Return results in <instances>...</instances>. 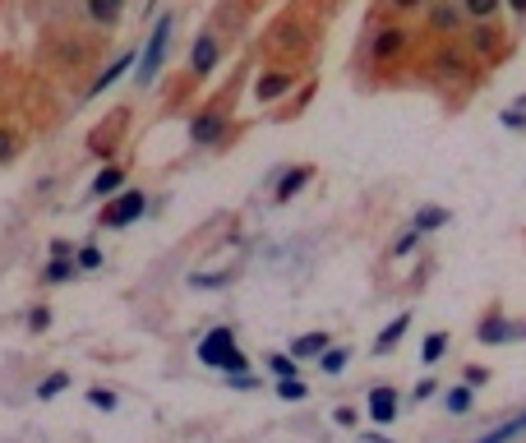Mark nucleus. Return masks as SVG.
<instances>
[{"instance_id": "obj_1", "label": "nucleus", "mask_w": 526, "mask_h": 443, "mask_svg": "<svg viewBox=\"0 0 526 443\" xmlns=\"http://www.w3.org/2000/svg\"><path fill=\"white\" fill-rule=\"evenodd\" d=\"M411 42H416V32L401 23V19H374L370 23V60L379 65V69H388V65H397L401 56L411 51Z\"/></svg>"}, {"instance_id": "obj_2", "label": "nucleus", "mask_w": 526, "mask_h": 443, "mask_svg": "<svg viewBox=\"0 0 526 443\" xmlns=\"http://www.w3.org/2000/svg\"><path fill=\"white\" fill-rule=\"evenodd\" d=\"M167 47H171V14H157V23H152V37L143 42V51H139V65H134V84H139V88H148L152 78L161 74V60H167Z\"/></svg>"}, {"instance_id": "obj_3", "label": "nucleus", "mask_w": 526, "mask_h": 443, "mask_svg": "<svg viewBox=\"0 0 526 443\" xmlns=\"http://www.w3.org/2000/svg\"><path fill=\"white\" fill-rule=\"evenodd\" d=\"M429 74L438 78H471L475 74V56L462 37H438V47L429 56Z\"/></svg>"}, {"instance_id": "obj_4", "label": "nucleus", "mask_w": 526, "mask_h": 443, "mask_svg": "<svg viewBox=\"0 0 526 443\" xmlns=\"http://www.w3.org/2000/svg\"><path fill=\"white\" fill-rule=\"evenodd\" d=\"M143 213H148V198H143V189H120L115 198H106V208H102L97 226H106V231H120V226L139 222Z\"/></svg>"}, {"instance_id": "obj_5", "label": "nucleus", "mask_w": 526, "mask_h": 443, "mask_svg": "<svg viewBox=\"0 0 526 443\" xmlns=\"http://www.w3.org/2000/svg\"><path fill=\"white\" fill-rule=\"evenodd\" d=\"M189 143L194 148H217L222 139H226V111H222V102H213V106H204L194 120H189Z\"/></svg>"}, {"instance_id": "obj_6", "label": "nucleus", "mask_w": 526, "mask_h": 443, "mask_svg": "<svg viewBox=\"0 0 526 443\" xmlns=\"http://www.w3.org/2000/svg\"><path fill=\"white\" fill-rule=\"evenodd\" d=\"M425 23H429V32L434 37H457V32H466V10H462V0H429L425 5Z\"/></svg>"}, {"instance_id": "obj_7", "label": "nucleus", "mask_w": 526, "mask_h": 443, "mask_svg": "<svg viewBox=\"0 0 526 443\" xmlns=\"http://www.w3.org/2000/svg\"><path fill=\"white\" fill-rule=\"evenodd\" d=\"M462 42L471 47V56H475V60H499V56L508 51L503 32H499L494 23H466V37H462Z\"/></svg>"}, {"instance_id": "obj_8", "label": "nucleus", "mask_w": 526, "mask_h": 443, "mask_svg": "<svg viewBox=\"0 0 526 443\" xmlns=\"http://www.w3.org/2000/svg\"><path fill=\"white\" fill-rule=\"evenodd\" d=\"M217 60H222V42H217V32L208 28V32H198L194 37V47H189V78H208L213 69H217Z\"/></svg>"}, {"instance_id": "obj_9", "label": "nucleus", "mask_w": 526, "mask_h": 443, "mask_svg": "<svg viewBox=\"0 0 526 443\" xmlns=\"http://www.w3.org/2000/svg\"><path fill=\"white\" fill-rule=\"evenodd\" d=\"M291 88H296V74L281 69V65L259 69V78H254V97H259V102H277V97H287Z\"/></svg>"}, {"instance_id": "obj_10", "label": "nucleus", "mask_w": 526, "mask_h": 443, "mask_svg": "<svg viewBox=\"0 0 526 443\" xmlns=\"http://www.w3.org/2000/svg\"><path fill=\"white\" fill-rule=\"evenodd\" d=\"M134 65H139V51H125V56H115V60H111V65H106V69H102V74L93 78V84H88V97H102V93H106V88L115 84V78H125V74H130Z\"/></svg>"}, {"instance_id": "obj_11", "label": "nucleus", "mask_w": 526, "mask_h": 443, "mask_svg": "<svg viewBox=\"0 0 526 443\" xmlns=\"http://www.w3.org/2000/svg\"><path fill=\"white\" fill-rule=\"evenodd\" d=\"M309 180H314V167H291V171H281V180H277V189H272V204H291V198H296Z\"/></svg>"}, {"instance_id": "obj_12", "label": "nucleus", "mask_w": 526, "mask_h": 443, "mask_svg": "<svg viewBox=\"0 0 526 443\" xmlns=\"http://www.w3.org/2000/svg\"><path fill=\"white\" fill-rule=\"evenodd\" d=\"M120 189H125V167H120V162H111V167H102V171L93 176V185H88V198H115Z\"/></svg>"}, {"instance_id": "obj_13", "label": "nucleus", "mask_w": 526, "mask_h": 443, "mask_svg": "<svg viewBox=\"0 0 526 443\" xmlns=\"http://www.w3.org/2000/svg\"><path fill=\"white\" fill-rule=\"evenodd\" d=\"M235 346V333L231 328H213L208 337H204V346H198V360H204V365H222V355Z\"/></svg>"}, {"instance_id": "obj_14", "label": "nucleus", "mask_w": 526, "mask_h": 443, "mask_svg": "<svg viewBox=\"0 0 526 443\" xmlns=\"http://www.w3.org/2000/svg\"><path fill=\"white\" fill-rule=\"evenodd\" d=\"M84 10L97 28H115L120 14H125V0H84Z\"/></svg>"}, {"instance_id": "obj_15", "label": "nucleus", "mask_w": 526, "mask_h": 443, "mask_svg": "<svg viewBox=\"0 0 526 443\" xmlns=\"http://www.w3.org/2000/svg\"><path fill=\"white\" fill-rule=\"evenodd\" d=\"M397 401H401L397 388H388V383L370 388V416H374V420H392V416H397Z\"/></svg>"}, {"instance_id": "obj_16", "label": "nucleus", "mask_w": 526, "mask_h": 443, "mask_svg": "<svg viewBox=\"0 0 526 443\" xmlns=\"http://www.w3.org/2000/svg\"><path fill=\"white\" fill-rule=\"evenodd\" d=\"M407 328H411V309H401V314L392 318V324L379 333V342H374V355H388V351H392L401 337H407Z\"/></svg>"}, {"instance_id": "obj_17", "label": "nucleus", "mask_w": 526, "mask_h": 443, "mask_svg": "<svg viewBox=\"0 0 526 443\" xmlns=\"http://www.w3.org/2000/svg\"><path fill=\"white\" fill-rule=\"evenodd\" d=\"M462 10L471 23H494L499 10H503V0H462Z\"/></svg>"}, {"instance_id": "obj_18", "label": "nucleus", "mask_w": 526, "mask_h": 443, "mask_svg": "<svg viewBox=\"0 0 526 443\" xmlns=\"http://www.w3.org/2000/svg\"><path fill=\"white\" fill-rule=\"evenodd\" d=\"M443 222H448V208H438V204H425V208H416L411 213V226L425 235V231H438Z\"/></svg>"}, {"instance_id": "obj_19", "label": "nucleus", "mask_w": 526, "mask_h": 443, "mask_svg": "<svg viewBox=\"0 0 526 443\" xmlns=\"http://www.w3.org/2000/svg\"><path fill=\"white\" fill-rule=\"evenodd\" d=\"M443 407H448L453 416H466V411L475 407V388H466V383L448 388V392H443Z\"/></svg>"}, {"instance_id": "obj_20", "label": "nucleus", "mask_w": 526, "mask_h": 443, "mask_svg": "<svg viewBox=\"0 0 526 443\" xmlns=\"http://www.w3.org/2000/svg\"><path fill=\"white\" fill-rule=\"evenodd\" d=\"M517 434H526V411L521 416H512V420H503L499 429H490V434H480L475 443H508V438H517Z\"/></svg>"}, {"instance_id": "obj_21", "label": "nucleus", "mask_w": 526, "mask_h": 443, "mask_svg": "<svg viewBox=\"0 0 526 443\" xmlns=\"http://www.w3.org/2000/svg\"><path fill=\"white\" fill-rule=\"evenodd\" d=\"M328 351V333H309V337H296L291 342V355L296 360H309V355H323Z\"/></svg>"}, {"instance_id": "obj_22", "label": "nucleus", "mask_w": 526, "mask_h": 443, "mask_svg": "<svg viewBox=\"0 0 526 443\" xmlns=\"http://www.w3.org/2000/svg\"><path fill=\"white\" fill-rule=\"evenodd\" d=\"M69 277H78V263H74V259H51V263L42 268V281H47V287H60V281H69Z\"/></svg>"}, {"instance_id": "obj_23", "label": "nucleus", "mask_w": 526, "mask_h": 443, "mask_svg": "<svg viewBox=\"0 0 526 443\" xmlns=\"http://www.w3.org/2000/svg\"><path fill=\"white\" fill-rule=\"evenodd\" d=\"M429 0H379V10H383V19H407V14H416V10H425Z\"/></svg>"}, {"instance_id": "obj_24", "label": "nucleus", "mask_w": 526, "mask_h": 443, "mask_svg": "<svg viewBox=\"0 0 526 443\" xmlns=\"http://www.w3.org/2000/svg\"><path fill=\"white\" fill-rule=\"evenodd\" d=\"M443 351H448V333H429L425 346H420V360H425V365H438Z\"/></svg>"}, {"instance_id": "obj_25", "label": "nucleus", "mask_w": 526, "mask_h": 443, "mask_svg": "<svg viewBox=\"0 0 526 443\" xmlns=\"http://www.w3.org/2000/svg\"><path fill=\"white\" fill-rule=\"evenodd\" d=\"M346 360H351V351H346V346H337V351L328 346V351L318 355V370H323V374H342V370H346Z\"/></svg>"}, {"instance_id": "obj_26", "label": "nucleus", "mask_w": 526, "mask_h": 443, "mask_svg": "<svg viewBox=\"0 0 526 443\" xmlns=\"http://www.w3.org/2000/svg\"><path fill=\"white\" fill-rule=\"evenodd\" d=\"M74 263H78V272H97V268L106 263V254H102L97 245H78V250H74Z\"/></svg>"}, {"instance_id": "obj_27", "label": "nucleus", "mask_w": 526, "mask_h": 443, "mask_svg": "<svg viewBox=\"0 0 526 443\" xmlns=\"http://www.w3.org/2000/svg\"><path fill=\"white\" fill-rule=\"evenodd\" d=\"M69 388V374L65 370H56V374H47L42 383H37V397H42V401H51V397H60Z\"/></svg>"}, {"instance_id": "obj_28", "label": "nucleus", "mask_w": 526, "mask_h": 443, "mask_svg": "<svg viewBox=\"0 0 526 443\" xmlns=\"http://www.w3.org/2000/svg\"><path fill=\"white\" fill-rule=\"evenodd\" d=\"M268 370L277 374V379H296L300 374V360L287 351V355H268Z\"/></svg>"}, {"instance_id": "obj_29", "label": "nucleus", "mask_w": 526, "mask_h": 443, "mask_svg": "<svg viewBox=\"0 0 526 443\" xmlns=\"http://www.w3.org/2000/svg\"><path fill=\"white\" fill-rule=\"evenodd\" d=\"M416 245H420V231H416V226H407V231H401V235L392 240V259H401V254H411Z\"/></svg>"}, {"instance_id": "obj_30", "label": "nucleus", "mask_w": 526, "mask_h": 443, "mask_svg": "<svg viewBox=\"0 0 526 443\" xmlns=\"http://www.w3.org/2000/svg\"><path fill=\"white\" fill-rule=\"evenodd\" d=\"M499 120H503V130H526V97H521V102H512Z\"/></svg>"}, {"instance_id": "obj_31", "label": "nucleus", "mask_w": 526, "mask_h": 443, "mask_svg": "<svg viewBox=\"0 0 526 443\" xmlns=\"http://www.w3.org/2000/svg\"><path fill=\"white\" fill-rule=\"evenodd\" d=\"M305 392H309V388H305L300 379H281V383H277V397H281V401H300Z\"/></svg>"}, {"instance_id": "obj_32", "label": "nucleus", "mask_w": 526, "mask_h": 443, "mask_svg": "<svg viewBox=\"0 0 526 443\" xmlns=\"http://www.w3.org/2000/svg\"><path fill=\"white\" fill-rule=\"evenodd\" d=\"M217 370H226V374H240V370H250V360H245V355H240V351L231 346V351L222 355V365H217Z\"/></svg>"}, {"instance_id": "obj_33", "label": "nucleus", "mask_w": 526, "mask_h": 443, "mask_svg": "<svg viewBox=\"0 0 526 443\" xmlns=\"http://www.w3.org/2000/svg\"><path fill=\"white\" fill-rule=\"evenodd\" d=\"M19 152V139L5 130V125H0V162H10V157Z\"/></svg>"}, {"instance_id": "obj_34", "label": "nucleus", "mask_w": 526, "mask_h": 443, "mask_svg": "<svg viewBox=\"0 0 526 443\" xmlns=\"http://www.w3.org/2000/svg\"><path fill=\"white\" fill-rule=\"evenodd\" d=\"M88 401H93L97 411H115V392H106V388H93V392H88Z\"/></svg>"}, {"instance_id": "obj_35", "label": "nucleus", "mask_w": 526, "mask_h": 443, "mask_svg": "<svg viewBox=\"0 0 526 443\" xmlns=\"http://www.w3.org/2000/svg\"><path fill=\"white\" fill-rule=\"evenodd\" d=\"M480 383H490V370H484V365H466V388H480Z\"/></svg>"}, {"instance_id": "obj_36", "label": "nucleus", "mask_w": 526, "mask_h": 443, "mask_svg": "<svg viewBox=\"0 0 526 443\" xmlns=\"http://www.w3.org/2000/svg\"><path fill=\"white\" fill-rule=\"evenodd\" d=\"M28 324H32V328H37V333H42V328H47V324H51V309H47V305H37V309H32V314H28Z\"/></svg>"}, {"instance_id": "obj_37", "label": "nucleus", "mask_w": 526, "mask_h": 443, "mask_svg": "<svg viewBox=\"0 0 526 443\" xmlns=\"http://www.w3.org/2000/svg\"><path fill=\"white\" fill-rule=\"evenodd\" d=\"M189 281H194V287H222L226 277H222V272H198V277H189Z\"/></svg>"}, {"instance_id": "obj_38", "label": "nucleus", "mask_w": 526, "mask_h": 443, "mask_svg": "<svg viewBox=\"0 0 526 443\" xmlns=\"http://www.w3.org/2000/svg\"><path fill=\"white\" fill-rule=\"evenodd\" d=\"M51 259H74V245L69 240H51Z\"/></svg>"}, {"instance_id": "obj_39", "label": "nucleus", "mask_w": 526, "mask_h": 443, "mask_svg": "<svg viewBox=\"0 0 526 443\" xmlns=\"http://www.w3.org/2000/svg\"><path fill=\"white\" fill-rule=\"evenodd\" d=\"M429 392H434V379H420V383H416V392H411V401H425Z\"/></svg>"}, {"instance_id": "obj_40", "label": "nucleus", "mask_w": 526, "mask_h": 443, "mask_svg": "<svg viewBox=\"0 0 526 443\" xmlns=\"http://www.w3.org/2000/svg\"><path fill=\"white\" fill-rule=\"evenodd\" d=\"M503 10H512L517 19H526V0H503Z\"/></svg>"}, {"instance_id": "obj_41", "label": "nucleus", "mask_w": 526, "mask_h": 443, "mask_svg": "<svg viewBox=\"0 0 526 443\" xmlns=\"http://www.w3.org/2000/svg\"><path fill=\"white\" fill-rule=\"evenodd\" d=\"M365 443H392L388 434H365Z\"/></svg>"}]
</instances>
